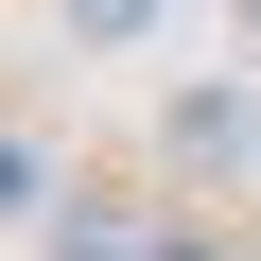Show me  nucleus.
I'll return each mask as SVG.
<instances>
[{
  "label": "nucleus",
  "mask_w": 261,
  "mask_h": 261,
  "mask_svg": "<svg viewBox=\"0 0 261 261\" xmlns=\"http://www.w3.org/2000/svg\"><path fill=\"white\" fill-rule=\"evenodd\" d=\"M157 140H174L192 174H244V157H261V105H244V87H174V122H157Z\"/></svg>",
  "instance_id": "1"
},
{
  "label": "nucleus",
  "mask_w": 261,
  "mask_h": 261,
  "mask_svg": "<svg viewBox=\"0 0 261 261\" xmlns=\"http://www.w3.org/2000/svg\"><path fill=\"white\" fill-rule=\"evenodd\" d=\"M70 35H105V53H122V35H157V0H70Z\"/></svg>",
  "instance_id": "2"
},
{
  "label": "nucleus",
  "mask_w": 261,
  "mask_h": 261,
  "mask_svg": "<svg viewBox=\"0 0 261 261\" xmlns=\"http://www.w3.org/2000/svg\"><path fill=\"white\" fill-rule=\"evenodd\" d=\"M244 18H261V0H244Z\"/></svg>",
  "instance_id": "3"
}]
</instances>
